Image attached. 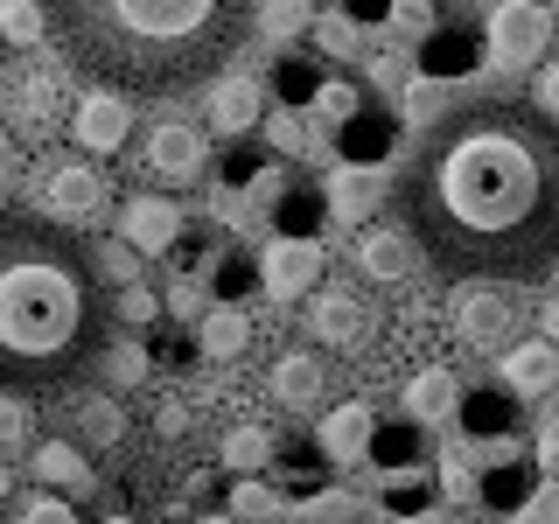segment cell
Returning a JSON list of instances; mask_svg holds the SVG:
<instances>
[{
    "label": "cell",
    "instance_id": "obj_1",
    "mask_svg": "<svg viewBox=\"0 0 559 524\" xmlns=\"http://www.w3.org/2000/svg\"><path fill=\"white\" fill-rule=\"evenodd\" d=\"M399 224L441 279H524L559 266V127L532 98H462L413 140Z\"/></svg>",
    "mask_w": 559,
    "mask_h": 524
},
{
    "label": "cell",
    "instance_id": "obj_2",
    "mask_svg": "<svg viewBox=\"0 0 559 524\" xmlns=\"http://www.w3.org/2000/svg\"><path fill=\"white\" fill-rule=\"evenodd\" d=\"M112 343V287L70 224L0 210V392L57 398L98 371Z\"/></svg>",
    "mask_w": 559,
    "mask_h": 524
},
{
    "label": "cell",
    "instance_id": "obj_3",
    "mask_svg": "<svg viewBox=\"0 0 559 524\" xmlns=\"http://www.w3.org/2000/svg\"><path fill=\"white\" fill-rule=\"evenodd\" d=\"M63 70L119 98H182L252 43L259 0H43Z\"/></svg>",
    "mask_w": 559,
    "mask_h": 524
},
{
    "label": "cell",
    "instance_id": "obj_4",
    "mask_svg": "<svg viewBox=\"0 0 559 524\" xmlns=\"http://www.w3.org/2000/svg\"><path fill=\"white\" fill-rule=\"evenodd\" d=\"M518 329H524V301L503 279H462V294H454V336L468 349L503 357V349L518 343Z\"/></svg>",
    "mask_w": 559,
    "mask_h": 524
},
{
    "label": "cell",
    "instance_id": "obj_5",
    "mask_svg": "<svg viewBox=\"0 0 559 524\" xmlns=\"http://www.w3.org/2000/svg\"><path fill=\"white\" fill-rule=\"evenodd\" d=\"M301 336L314 349H364L371 343V301H364L357 287H343V279H322V287L308 294V308H301Z\"/></svg>",
    "mask_w": 559,
    "mask_h": 524
},
{
    "label": "cell",
    "instance_id": "obj_6",
    "mask_svg": "<svg viewBox=\"0 0 559 524\" xmlns=\"http://www.w3.org/2000/svg\"><path fill=\"white\" fill-rule=\"evenodd\" d=\"M552 43V14L538 0H503L489 14V70H538Z\"/></svg>",
    "mask_w": 559,
    "mask_h": 524
},
{
    "label": "cell",
    "instance_id": "obj_7",
    "mask_svg": "<svg viewBox=\"0 0 559 524\" xmlns=\"http://www.w3.org/2000/svg\"><path fill=\"white\" fill-rule=\"evenodd\" d=\"M0 112L14 119V133L43 140L63 119V78L49 63H14L8 78H0Z\"/></svg>",
    "mask_w": 559,
    "mask_h": 524
},
{
    "label": "cell",
    "instance_id": "obj_8",
    "mask_svg": "<svg viewBox=\"0 0 559 524\" xmlns=\"http://www.w3.org/2000/svg\"><path fill=\"white\" fill-rule=\"evenodd\" d=\"M203 162H210L203 127H189V119H154V127H147L140 168H147L162 189H189V182H203Z\"/></svg>",
    "mask_w": 559,
    "mask_h": 524
},
{
    "label": "cell",
    "instance_id": "obj_9",
    "mask_svg": "<svg viewBox=\"0 0 559 524\" xmlns=\"http://www.w3.org/2000/svg\"><path fill=\"white\" fill-rule=\"evenodd\" d=\"M259 287H266L273 301H308V294L322 287V245H314V238L259 245Z\"/></svg>",
    "mask_w": 559,
    "mask_h": 524
},
{
    "label": "cell",
    "instance_id": "obj_10",
    "mask_svg": "<svg viewBox=\"0 0 559 524\" xmlns=\"http://www.w3.org/2000/svg\"><path fill=\"white\" fill-rule=\"evenodd\" d=\"M133 133V98L119 92H84L78 105H70V140H78L84 154H119Z\"/></svg>",
    "mask_w": 559,
    "mask_h": 524
},
{
    "label": "cell",
    "instance_id": "obj_11",
    "mask_svg": "<svg viewBox=\"0 0 559 524\" xmlns=\"http://www.w3.org/2000/svg\"><path fill=\"white\" fill-rule=\"evenodd\" d=\"M357 273L378 279V287H406L419 273V245L406 224H364L357 231Z\"/></svg>",
    "mask_w": 559,
    "mask_h": 524
},
{
    "label": "cell",
    "instance_id": "obj_12",
    "mask_svg": "<svg viewBox=\"0 0 559 524\" xmlns=\"http://www.w3.org/2000/svg\"><path fill=\"white\" fill-rule=\"evenodd\" d=\"M266 392H273V406H287V413H314V406H322V398H329V364L314 357V343L280 349L273 371H266Z\"/></svg>",
    "mask_w": 559,
    "mask_h": 524
},
{
    "label": "cell",
    "instance_id": "obj_13",
    "mask_svg": "<svg viewBox=\"0 0 559 524\" xmlns=\"http://www.w3.org/2000/svg\"><path fill=\"white\" fill-rule=\"evenodd\" d=\"M322 462H336V468H357L364 454H371L378 441V413H371V398H343L336 413H322Z\"/></svg>",
    "mask_w": 559,
    "mask_h": 524
},
{
    "label": "cell",
    "instance_id": "obj_14",
    "mask_svg": "<svg viewBox=\"0 0 559 524\" xmlns=\"http://www.w3.org/2000/svg\"><path fill=\"white\" fill-rule=\"evenodd\" d=\"M43 203L57 210V224H84L105 210V175L92 162H57L43 175Z\"/></svg>",
    "mask_w": 559,
    "mask_h": 524
},
{
    "label": "cell",
    "instance_id": "obj_15",
    "mask_svg": "<svg viewBox=\"0 0 559 524\" xmlns=\"http://www.w3.org/2000/svg\"><path fill=\"white\" fill-rule=\"evenodd\" d=\"M175 238H182V210H175L168 196H133L127 210H119V245H133L140 259L175 252Z\"/></svg>",
    "mask_w": 559,
    "mask_h": 524
},
{
    "label": "cell",
    "instance_id": "obj_16",
    "mask_svg": "<svg viewBox=\"0 0 559 524\" xmlns=\"http://www.w3.org/2000/svg\"><path fill=\"white\" fill-rule=\"evenodd\" d=\"M210 133H252L266 119V98H259V78H217L210 84Z\"/></svg>",
    "mask_w": 559,
    "mask_h": 524
},
{
    "label": "cell",
    "instance_id": "obj_17",
    "mask_svg": "<svg viewBox=\"0 0 559 524\" xmlns=\"http://www.w3.org/2000/svg\"><path fill=\"white\" fill-rule=\"evenodd\" d=\"M454 406H462V378L441 371V364H427V371L406 384V413L427 419V427H433V419H454Z\"/></svg>",
    "mask_w": 559,
    "mask_h": 524
},
{
    "label": "cell",
    "instance_id": "obj_18",
    "mask_svg": "<svg viewBox=\"0 0 559 524\" xmlns=\"http://www.w3.org/2000/svg\"><path fill=\"white\" fill-rule=\"evenodd\" d=\"M503 378H511L518 384V392H546V384L559 378V349L546 343V336H532V343H511V349H503Z\"/></svg>",
    "mask_w": 559,
    "mask_h": 524
},
{
    "label": "cell",
    "instance_id": "obj_19",
    "mask_svg": "<svg viewBox=\"0 0 559 524\" xmlns=\"http://www.w3.org/2000/svg\"><path fill=\"white\" fill-rule=\"evenodd\" d=\"M378 189H384L378 168H336V175H329V210H336L343 224H364L371 203H378Z\"/></svg>",
    "mask_w": 559,
    "mask_h": 524
},
{
    "label": "cell",
    "instance_id": "obj_20",
    "mask_svg": "<svg viewBox=\"0 0 559 524\" xmlns=\"http://www.w3.org/2000/svg\"><path fill=\"white\" fill-rule=\"evenodd\" d=\"M197 343H203V357H210V364H238L245 349H252V322H245L238 308H210V314H203V329H197Z\"/></svg>",
    "mask_w": 559,
    "mask_h": 524
},
{
    "label": "cell",
    "instance_id": "obj_21",
    "mask_svg": "<svg viewBox=\"0 0 559 524\" xmlns=\"http://www.w3.org/2000/svg\"><path fill=\"white\" fill-rule=\"evenodd\" d=\"M28 468L49 489H92V462H84V448H70V441H35V462Z\"/></svg>",
    "mask_w": 559,
    "mask_h": 524
},
{
    "label": "cell",
    "instance_id": "obj_22",
    "mask_svg": "<svg viewBox=\"0 0 559 524\" xmlns=\"http://www.w3.org/2000/svg\"><path fill=\"white\" fill-rule=\"evenodd\" d=\"M266 462H273V433L266 427H231L224 433V468H231V476H259Z\"/></svg>",
    "mask_w": 559,
    "mask_h": 524
},
{
    "label": "cell",
    "instance_id": "obj_23",
    "mask_svg": "<svg viewBox=\"0 0 559 524\" xmlns=\"http://www.w3.org/2000/svg\"><path fill=\"white\" fill-rule=\"evenodd\" d=\"M301 28H314V0H259V35L266 43H294Z\"/></svg>",
    "mask_w": 559,
    "mask_h": 524
},
{
    "label": "cell",
    "instance_id": "obj_24",
    "mask_svg": "<svg viewBox=\"0 0 559 524\" xmlns=\"http://www.w3.org/2000/svg\"><path fill=\"white\" fill-rule=\"evenodd\" d=\"M441 112H448V92H441V78H419V70H413V78H406V98H399V119L427 133Z\"/></svg>",
    "mask_w": 559,
    "mask_h": 524
},
{
    "label": "cell",
    "instance_id": "obj_25",
    "mask_svg": "<svg viewBox=\"0 0 559 524\" xmlns=\"http://www.w3.org/2000/svg\"><path fill=\"white\" fill-rule=\"evenodd\" d=\"M43 35H49V22H43V0H0V43L35 49Z\"/></svg>",
    "mask_w": 559,
    "mask_h": 524
},
{
    "label": "cell",
    "instance_id": "obj_26",
    "mask_svg": "<svg viewBox=\"0 0 559 524\" xmlns=\"http://www.w3.org/2000/svg\"><path fill=\"white\" fill-rule=\"evenodd\" d=\"M70 419H78V433H84V441H98V448H112L119 433H127V413H119L112 398H78V413H70Z\"/></svg>",
    "mask_w": 559,
    "mask_h": 524
},
{
    "label": "cell",
    "instance_id": "obj_27",
    "mask_svg": "<svg viewBox=\"0 0 559 524\" xmlns=\"http://www.w3.org/2000/svg\"><path fill=\"white\" fill-rule=\"evenodd\" d=\"M314 49H322V57H364V28L329 8V14H314Z\"/></svg>",
    "mask_w": 559,
    "mask_h": 524
},
{
    "label": "cell",
    "instance_id": "obj_28",
    "mask_svg": "<svg viewBox=\"0 0 559 524\" xmlns=\"http://www.w3.org/2000/svg\"><path fill=\"white\" fill-rule=\"evenodd\" d=\"M105 378H112V384H140V378H147V349H133V343H105Z\"/></svg>",
    "mask_w": 559,
    "mask_h": 524
},
{
    "label": "cell",
    "instance_id": "obj_29",
    "mask_svg": "<svg viewBox=\"0 0 559 524\" xmlns=\"http://www.w3.org/2000/svg\"><path fill=\"white\" fill-rule=\"evenodd\" d=\"M231 517H273V489L252 483V476H238V489H231Z\"/></svg>",
    "mask_w": 559,
    "mask_h": 524
},
{
    "label": "cell",
    "instance_id": "obj_30",
    "mask_svg": "<svg viewBox=\"0 0 559 524\" xmlns=\"http://www.w3.org/2000/svg\"><path fill=\"white\" fill-rule=\"evenodd\" d=\"M22 441H28V413H22L14 392H0V454H14Z\"/></svg>",
    "mask_w": 559,
    "mask_h": 524
},
{
    "label": "cell",
    "instance_id": "obj_31",
    "mask_svg": "<svg viewBox=\"0 0 559 524\" xmlns=\"http://www.w3.org/2000/svg\"><path fill=\"white\" fill-rule=\"evenodd\" d=\"M532 105H538V112H546L552 127H559V57L538 63V78H532Z\"/></svg>",
    "mask_w": 559,
    "mask_h": 524
},
{
    "label": "cell",
    "instance_id": "obj_32",
    "mask_svg": "<svg viewBox=\"0 0 559 524\" xmlns=\"http://www.w3.org/2000/svg\"><path fill=\"white\" fill-rule=\"evenodd\" d=\"M266 140H273L280 154H301L308 147V133H301V119H294V112H266Z\"/></svg>",
    "mask_w": 559,
    "mask_h": 524
},
{
    "label": "cell",
    "instance_id": "obj_33",
    "mask_svg": "<svg viewBox=\"0 0 559 524\" xmlns=\"http://www.w3.org/2000/svg\"><path fill=\"white\" fill-rule=\"evenodd\" d=\"M154 308H162V301H154V294L140 287V279H133V287H119V294H112V314H127V322H154Z\"/></svg>",
    "mask_w": 559,
    "mask_h": 524
},
{
    "label": "cell",
    "instance_id": "obj_34",
    "mask_svg": "<svg viewBox=\"0 0 559 524\" xmlns=\"http://www.w3.org/2000/svg\"><path fill=\"white\" fill-rule=\"evenodd\" d=\"M22 524H78V511H70L63 497H28L22 503Z\"/></svg>",
    "mask_w": 559,
    "mask_h": 524
},
{
    "label": "cell",
    "instance_id": "obj_35",
    "mask_svg": "<svg viewBox=\"0 0 559 524\" xmlns=\"http://www.w3.org/2000/svg\"><path fill=\"white\" fill-rule=\"evenodd\" d=\"M406 78H413L406 49H371V84H406Z\"/></svg>",
    "mask_w": 559,
    "mask_h": 524
},
{
    "label": "cell",
    "instance_id": "obj_36",
    "mask_svg": "<svg viewBox=\"0 0 559 524\" xmlns=\"http://www.w3.org/2000/svg\"><path fill=\"white\" fill-rule=\"evenodd\" d=\"M314 112H322V119H349V112H357V92H349V84H322V92H314Z\"/></svg>",
    "mask_w": 559,
    "mask_h": 524
},
{
    "label": "cell",
    "instance_id": "obj_37",
    "mask_svg": "<svg viewBox=\"0 0 559 524\" xmlns=\"http://www.w3.org/2000/svg\"><path fill=\"white\" fill-rule=\"evenodd\" d=\"M392 28L399 35H427L433 28V8H427V0H399V8H392Z\"/></svg>",
    "mask_w": 559,
    "mask_h": 524
},
{
    "label": "cell",
    "instance_id": "obj_38",
    "mask_svg": "<svg viewBox=\"0 0 559 524\" xmlns=\"http://www.w3.org/2000/svg\"><path fill=\"white\" fill-rule=\"evenodd\" d=\"M538 336L559 349V301H538Z\"/></svg>",
    "mask_w": 559,
    "mask_h": 524
},
{
    "label": "cell",
    "instance_id": "obj_39",
    "mask_svg": "<svg viewBox=\"0 0 559 524\" xmlns=\"http://www.w3.org/2000/svg\"><path fill=\"white\" fill-rule=\"evenodd\" d=\"M532 524H559V489H546V497L532 503Z\"/></svg>",
    "mask_w": 559,
    "mask_h": 524
},
{
    "label": "cell",
    "instance_id": "obj_40",
    "mask_svg": "<svg viewBox=\"0 0 559 524\" xmlns=\"http://www.w3.org/2000/svg\"><path fill=\"white\" fill-rule=\"evenodd\" d=\"M8 489H14V468H0V497H8Z\"/></svg>",
    "mask_w": 559,
    "mask_h": 524
},
{
    "label": "cell",
    "instance_id": "obj_41",
    "mask_svg": "<svg viewBox=\"0 0 559 524\" xmlns=\"http://www.w3.org/2000/svg\"><path fill=\"white\" fill-rule=\"evenodd\" d=\"M189 524H238V517H189Z\"/></svg>",
    "mask_w": 559,
    "mask_h": 524
},
{
    "label": "cell",
    "instance_id": "obj_42",
    "mask_svg": "<svg viewBox=\"0 0 559 524\" xmlns=\"http://www.w3.org/2000/svg\"><path fill=\"white\" fill-rule=\"evenodd\" d=\"M105 524H133V517H105Z\"/></svg>",
    "mask_w": 559,
    "mask_h": 524
},
{
    "label": "cell",
    "instance_id": "obj_43",
    "mask_svg": "<svg viewBox=\"0 0 559 524\" xmlns=\"http://www.w3.org/2000/svg\"><path fill=\"white\" fill-rule=\"evenodd\" d=\"M343 524H371V517H343Z\"/></svg>",
    "mask_w": 559,
    "mask_h": 524
}]
</instances>
